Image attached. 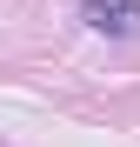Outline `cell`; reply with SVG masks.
Here are the masks:
<instances>
[{
  "label": "cell",
  "instance_id": "6da1fadb",
  "mask_svg": "<svg viewBox=\"0 0 140 147\" xmlns=\"http://www.w3.org/2000/svg\"><path fill=\"white\" fill-rule=\"evenodd\" d=\"M80 20L93 34H133V20H140V0H80Z\"/></svg>",
  "mask_w": 140,
  "mask_h": 147
}]
</instances>
